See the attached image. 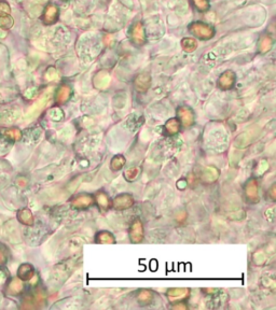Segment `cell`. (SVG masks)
Masks as SVG:
<instances>
[{"label": "cell", "instance_id": "obj_1", "mask_svg": "<svg viewBox=\"0 0 276 310\" xmlns=\"http://www.w3.org/2000/svg\"><path fill=\"white\" fill-rule=\"evenodd\" d=\"M190 33L201 40H209L215 36V28L208 24L196 22L189 26Z\"/></svg>", "mask_w": 276, "mask_h": 310}, {"label": "cell", "instance_id": "obj_2", "mask_svg": "<svg viewBox=\"0 0 276 310\" xmlns=\"http://www.w3.org/2000/svg\"><path fill=\"white\" fill-rule=\"evenodd\" d=\"M130 38L131 41L135 46H144L146 42V34H145V28L142 23L137 22L132 26L130 30Z\"/></svg>", "mask_w": 276, "mask_h": 310}, {"label": "cell", "instance_id": "obj_3", "mask_svg": "<svg viewBox=\"0 0 276 310\" xmlns=\"http://www.w3.org/2000/svg\"><path fill=\"white\" fill-rule=\"evenodd\" d=\"M58 8L54 5H49L45 9V12L43 14V22L46 25H52L55 24L58 19Z\"/></svg>", "mask_w": 276, "mask_h": 310}, {"label": "cell", "instance_id": "obj_4", "mask_svg": "<svg viewBox=\"0 0 276 310\" xmlns=\"http://www.w3.org/2000/svg\"><path fill=\"white\" fill-rule=\"evenodd\" d=\"M22 137V134L17 128H7L0 130V139L6 143H14Z\"/></svg>", "mask_w": 276, "mask_h": 310}, {"label": "cell", "instance_id": "obj_5", "mask_svg": "<svg viewBox=\"0 0 276 310\" xmlns=\"http://www.w3.org/2000/svg\"><path fill=\"white\" fill-rule=\"evenodd\" d=\"M33 275H34V268L32 265L23 264L18 267L17 277H18V279H21V280H23V281L29 280V279L33 277Z\"/></svg>", "mask_w": 276, "mask_h": 310}, {"label": "cell", "instance_id": "obj_6", "mask_svg": "<svg viewBox=\"0 0 276 310\" xmlns=\"http://www.w3.org/2000/svg\"><path fill=\"white\" fill-rule=\"evenodd\" d=\"M234 83V74L232 71H227L220 77L219 84L223 88H230Z\"/></svg>", "mask_w": 276, "mask_h": 310}, {"label": "cell", "instance_id": "obj_7", "mask_svg": "<svg viewBox=\"0 0 276 310\" xmlns=\"http://www.w3.org/2000/svg\"><path fill=\"white\" fill-rule=\"evenodd\" d=\"M17 219L18 221L25 224V225H32L33 224V214L28 209H22L17 212Z\"/></svg>", "mask_w": 276, "mask_h": 310}, {"label": "cell", "instance_id": "obj_8", "mask_svg": "<svg viewBox=\"0 0 276 310\" xmlns=\"http://www.w3.org/2000/svg\"><path fill=\"white\" fill-rule=\"evenodd\" d=\"M181 48L188 52V53H191V52L196 51L198 48L197 40L193 38H183L181 40Z\"/></svg>", "mask_w": 276, "mask_h": 310}, {"label": "cell", "instance_id": "obj_9", "mask_svg": "<svg viewBox=\"0 0 276 310\" xmlns=\"http://www.w3.org/2000/svg\"><path fill=\"white\" fill-rule=\"evenodd\" d=\"M273 46V40L269 36H264L261 38L260 42H259V50L261 53H267L268 51L271 50Z\"/></svg>", "mask_w": 276, "mask_h": 310}, {"label": "cell", "instance_id": "obj_10", "mask_svg": "<svg viewBox=\"0 0 276 310\" xmlns=\"http://www.w3.org/2000/svg\"><path fill=\"white\" fill-rule=\"evenodd\" d=\"M149 82H150V79H149V76H147V75H141V76L137 77V80H136L137 88L139 91H145L146 88H148Z\"/></svg>", "mask_w": 276, "mask_h": 310}, {"label": "cell", "instance_id": "obj_11", "mask_svg": "<svg viewBox=\"0 0 276 310\" xmlns=\"http://www.w3.org/2000/svg\"><path fill=\"white\" fill-rule=\"evenodd\" d=\"M14 24V20L11 15H7V16H0V28L2 29H10Z\"/></svg>", "mask_w": 276, "mask_h": 310}, {"label": "cell", "instance_id": "obj_12", "mask_svg": "<svg viewBox=\"0 0 276 310\" xmlns=\"http://www.w3.org/2000/svg\"><path fill=\"white\" fill-rule=\"evenodd\" d=\"M69 94H70V90H69L67 86L60 87V88L58 90V93H57L56 100H57L58 102H60V103L65 102V101L68 99Z\"/></svg>", "mask_w": 276, "mask_h": 310}, {"label": "cell", "instance_id": "obj_13", "mask_svg": "<svg viewBox=\"0 0 276 310\" xmlns=\"http://www.w3.org/2000/svg\"><path fill=\"white\" fill-rule=\"evenodd\" d=\"M22 286H23L22 282L19 280H12L8 286V290L11 292L12 294H18L19 292L22 291Z\"/></svg>", "mask_w": 276, "mask_h": 310}, {"label": "cell", "instance_id": "obj_14", "mask_svg": "<svg viewBox=\"0 0 276 310\" xmlns=\"http://www.w3.org/2000/svg\"><path fill=\"white\" fill-rule=\"evenodd\" d=\"M7 15H11V7L5 0H0V16Z\"/></svg>", "mask_w": 276, "mask_h": 310}, {"label": "cell", "instance_id": "obj_15", "mask_svg": "<svg viewBox=\"0 0 276 310\" xmlns=\"http://www.w3.org/2000/svg\"><path fill=\"white\" fill-rule=\"evenodd\" d=\"M193 4H194V6L197 7L199 11H201V12L207 11L208 8H209L208 0H193Z\"/></svg>", "mask_w": 276, "mask_h": 310}, {"label": "cell", "instance_id": "obj_16", "mask_svg": "<svg viewBox=\"0 0 276 310\" xmlns=\"http://www.w3.org/2000/svg\"><path fill=\"white\" fill-rule=\"evenodd\" d=\"M8 261V253L5 247L0 246V267H4Z\"/></svg>", "mask_w": 276, "mask_h": 310}, {"label": "cell", "instance_id": "obj_17", "mask_svg": "<svg viewBox=\"0 0 276 310\" xmlns=\"http://www.w3.org/2000/svg\"><path fill=\"white\" fill-rule=\"evenodd\" d=\"M7 280V273L3 270V267H0V284H3Z\"/></svg>", "mask_w": 276, "mask_h": 310}, {"label": "cell", "instance_id": "obj_18", "mask_svg": "<svg viewBox=\"0 0 276 310\" xmlns=\"http://www.w3.org/2000/svg\"><path fill=\"white\" fill-rule=\"evenodd\" d=\"M64 2H67V0H64Z\"/></svg>", "mask_w": 276, "mask_h": 310}]
</instances>
